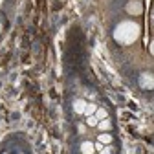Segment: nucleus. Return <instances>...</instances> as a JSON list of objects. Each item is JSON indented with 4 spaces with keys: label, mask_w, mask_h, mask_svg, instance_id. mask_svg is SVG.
I'll return each instance as SVG.
<instances>
[{
    "label": "nucleus",
    "mask_w": 154,
    "mask_h": 154,
    "mask_svg": "<svg viewBox=\"0 0 154 154\" xmlns=\"http://www.w3.org/2000/svg\"><path fill=\"white\" fill-rule=\"evenodd\" d=\"M140 85H141V88H145V90H152V88H154V75H152V73H141Z\"/></svg>",
    "instance_id": "obj_2"
},
{
    "label": "nucleus",
    "mask_w": 154,
    "mask_h": 154,
    "mask_svg": "<svg viewBox=\"0 0 154 154\" xmlns=\"http://www.w3.org/2000/svg\"><path fill=\"white\" fill-rule=\"evenodd\" d=\"M97 128H99V130H108V128H110V121H108V118H106V119H101V121L97 123Z\"/></svg>",
    "instance_id": "obj_8"
},
{
    "label": "nucleus",
    "mask_w": 154,
    "mask_h": 154,
    "mask_svg": "<svg viewBox=\"0 0 154 154\" xmlns=\"http://www.w3.org/2000/svg\"><path fill=\"white\" fill-rule=\"evenodd\" d=\"M152 20H154V13H152Z\"/></svg>",
    "instance_id": "obj_13"
},
{
    "label": "nucleus",
    "mask_w": 154,
    "mask_h": 154,
    "mask_svg": "<svg viewBox=\"0 0 154 154\" xmlns=\"http://www.w3.org/2000/svg\"><path fill=\"white\" fill-rule=\"evenodd\" d=\"M94 150H95L94 143H90V141H83L81 143V152L83 154H94Z\"/></svg>",
    "instance_id": "obj_4"
},
{
    "label": "nucleus",
    "mask_w": 154,
    "mask_h": 154,
    "mask_svg": "<svg viewBox=\"0 0 154 154\" xmlns=\"http://www.w3.org/2000/svg\"><path fill=\"white\" fill-rule=\"evenodd\" d=\"M73 110H75L77 114H85V110H86V101L77 99V101L73 103Z\"/></svg>",
    "instance_id": "obj_5"
},
{
    "label": "nucleus",
    "mask_w": 154,
    "mask_h": 154,
    "mask_svg": "<svg viewBox=\"0 0 154 154\" xmlns=\"http://www.w3.org/2000/svg\"><path fill=\"white\" fill-rule=\"evenodd\" d=\"M101 154H112V149L110 147H103V150H99Z\"/></svg>",
    "instance_id": "obj_11"
},
{
    "label": "nucleus",
    "mask_w": 154,
    "mask_h": 154,
    "mask_svg": "<svg viewBox=\"0 0 154 154\" xmlns=\"http://www.w3.org/2000/svg\"><path fill=\"white\" fill-rule=\"evenodd\" d=\"M127 11L130 15H140L141 13V2H138V0H132V2L127 4Z\"/></svg>",
    "instance_id": "obj_3"
},
{
    "label": "nucleus",
    "mask_w": 154,
    "mask_h": 154,
    "mask_svg": "<svg viewBox=\"0 0 154 154\" xmlns=\"http://www.w3.org/2000/svg\"><path fill=\"white\" fill-rule=\"evenodd\" d=\"M150 53H152V55H154V42H152V44H150Z\"/></svg>",
    "instance_id": "obj_12"
},
{
    "label": "nucleus",
    "mask_w": 154,
    "mask_h": 154,
    "mask_svg": "<svg viewBox=\"0 0 154 154\" xmlns=\"http://www.w3.org/2000/svg\"><path fill=\"white\" fill-rule=\"evenodd\" d=\"M97 141L103 143V145H110V143H112V136H110V134H106V132H103V134H99Z\"/></svg>",
    "instance_id": "obj_6"
},
{
    "label": "nucleus",
    "mask_w": 154,
    "mask_h": 154,
    "mask_svg": "<svg viewBox=\"0 0 154 154\" xmlns=\"http://www.w3.org/2000/svg\"><path fill=\"white\" fill-rule=\"evenodd\" d=\"M140 35V26L136 22H121L114 31V38L119 44H130L138 38Z\"/></svg>",
    "instance_id": "obj_1"
},
{
    "label": "nucleus",
    "mask_w": 154,
    "mask_h": 154,
    "mask_svg": "<svg viewBox=\"0 0 154 154\" xmlns=\"http://www.w3.org/2000/svg\"><path fill=\"white\" fill-rule=\"evenodd\" d=\"M95 118L101 121V119H106V118H108V114H106L105 108H97V110H95Z\"/></svg>",
    "instance_id": "obj_7"
},
{
    "label": "nucleus",
    "mask_w": 154,
    "mask_h": 154,
    "mask_svg": "<svg viewBox=\"0 0 154 154\" xmlns=\"http://www.w3.org/2000/svg\"><path fill=\"white\" fill-rule=\"evenodd\" d=\"M95 110H97V106L95 105H86V110H85V116H94Z\"/></svg>",
    "instance_id": "obj_9"
},
{
    "label": "nucleus",
    "mask_w": 154,
    "mask_h": 154,
    "mask_svg": "<svg viewBox=\"0 0 154 154\" xmlns=\"http://www.w3.org/2000/svg\"><path fill=\"white\" fill-rule=\"evenodd\" d=\"M86 123H88L90 127H94V125H97V123H99V119L95 118V116H88V121H86Z\"/></svg>",
    "instance_id": "obj_10"
},
{
    "label": "nucleus",
    "mask_w": 154,
    "mask_h": 154,
    "mask_svg": "<svg viewBox=\"0 0 154 154\" xmlns=\"http://www.w3.org/2000/svg\"><path fill=\"white\" fill-rule=\"evenodd\" d=\"M0 4H2V0H0Z\"/></svg>",
    "instance_id": "obj_14"
}]
</instances>
